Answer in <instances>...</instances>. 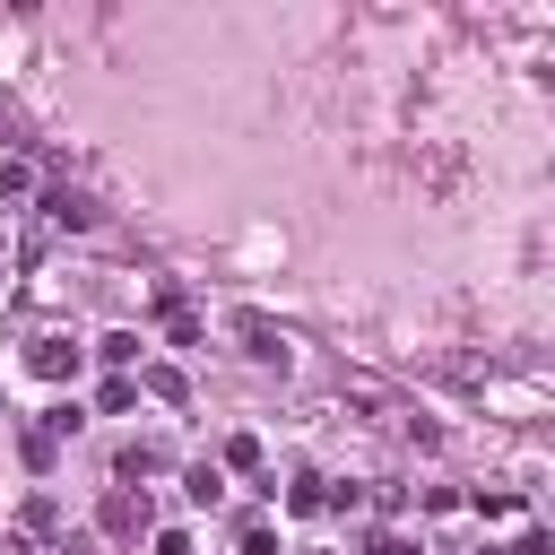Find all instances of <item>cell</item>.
I'll return each mask as SVG.
<instances>
[{"mask_svg":"<svg viewBox=\"0 0 555 555\" xmlns=\"http://www.w3.org/2000/svg\"><path fill=\"white\" fill-rule=\"evenodd\" d=\"M286 503H295V512H321V503H330V486H321V477H295V494H286Z\"/></svg>","mask_w":555,"mask_h":555,"instance_id":"obj_10","label":"cell"},{"mask_svg":"<svg viewBox=\"0 0 555 555\" xmlns=\"http://www.w3.org/2000/svg\"><path fill=\"white\" fill-rule=\"evenodd\" d=\"M52 555H104V546H95V538H61Z\"/></svg>","mask_w":555,"mask_h":555,"instance_id":"obj_13","label":"cell"},{"mask_svg":"<svg viewBox=\"0 0 555 555\" xmlns=\"http://www.w3.org/2000/svg\"><path fill=\"white\" fill-rule=\"evenodd\" d=\"M61 538H69V520H61V503H52V494H26V503L9 512V529H0V546H9V555H52Z\"/></svg>","mask_w":555,"mask_h":555,"instance_id":"obj_2","label":"cell"},{"mask_svg":"<svg viewBox=\"0 0 555 555\" xmlns=\"http://www.w3.org/2000/svg\"><path fill=\"white\" fill-rule=\"evenodd\" d=\"M338 399H347V408H356L364 425H382V434H408V442H434V425H425V416H416V408H408V399H399L390 382H373V373H347V382H338Z\"/></svg>","mask_w":555,"mask_h":555,"instance_id":"obj_1","label":"cell"},{"mask_svg":"<svg viewBox=\"0 0 555 555\" xmlns=\"http://www.w3.org/2000/svg\"><path fill=\"white\" fill-rule=\"evenodd\" d=\"M0 555H9V546H0Z\"/></svg>","mask_w":555,"mask_h":555,"instance_id":"obj_15","label":"cell"},{"mask_svg":"<svg viewBox=\"0 0 555 555\" xmlns=\"http://www.w3.org/2000/svg\"><path fill=\"white\" fill-rule=\"evenodd\" d=\"M0 199H35V165L26 156H0Z\"/></svg>","mask_w":555,"mask_h":555,"instance_id":"obj_7","label":"cell"},{"mask_svg":"<svg viewBox=\"0 0 555 555\" xmlns=\"http://www.w3.org/2000/svg\"><path fill=\"white\" fill-rule=\"evenodd\" d=\"M139 382H147V390H156V399H182V373H173V364H147V373H139Z\"/></svg>","mask_w":555,"mask_h":555,"instance_id":"obj_8","label":"cell"},{"mask_svg":"<svg viewBox=\"0 0 555 555\" xmlns=\"http://www.w3.org/2000/svg\"><path fill=\"white\" fill-rule=\"evenodd\" d=\"M43 225H69V234H78V225H95V208H87L78 191H52V199H43Z\"/></svg>","mask_w":555,"mask_h":555,"instance_id":"obj_6","label":"cell"},{"mask_svg":"<svg viewBox=\"0 0 555 555\" xmlns=\"http://www.w3.org/2000/svg\"><path fill=\"white\" fill-rule=\"evenodd\" d=\"M225 330H234V347H243V356H260V364H286V330H278L269 312H234Z\"/></svg>","mask_w":555,"mask_h":555,"instance_id":"obj_3","label":"cell"},{"mask_svg":"<svg viewBox=\"0 0 555 555\" xmlns=\"http://www.w3.org/2000/svg\"><path fill=\"white\" fill-rule=\"evenodd\" d=\"M225 468H260V434H234L225 442Z\"/></svg>","mask_w":555,"mask_h":555,"instance_id":"obj_9","label":"cell"},{"mask_svg":"<svg viewBox=\"0 0 555 555\" xmlns=\"http://www.w3.org/2000/svg\"><path fill=\"white\" fill-rule=\"evenodd\" d=\"M139 529H147V486H139V494L113 486V494H104V538H139Z\"/></svg>","mask_w":555,"mask_h":555,"instance_id":"obj_4","label":"cell"},{"mask_svg":"<svg viewBox=\"0 0 555 555\" xmlns=\"http://www.w3.org/2000/svg\"><path fill=\"white\" fill-rule=\"evenodd\" d=\"M0 269H9V243H0Z\"/></svg>","mask_w":555,"mask_h":555,"instance_id":"obj_14","label":"cell"},{"mask_svg":"<svg viewBox=\"0 0 555 555\" xmlns=\"http://www.w3.org/2000/svg\"><path fill=\"white\" fill-rule=\"evenodd\" d=\"M26 364H35V373H43V382H69V373H78V347H69V338H52V330H43V338H35V347H26Z\"/></svg>","mask_w":555,"mask_h":555,"instance_id":"obj_5","label":"cell"},{"mask_svg":"<svg viewBox=\"0 0 555 555\" xmlns=\"http://www.w3.org/2000/svg\"><path fill=\"white\" fill-rule=\"evenodd\" d=\"M156 555H191V538L182 529H156Z\"/></svg>","mask_w":555,"mask_h":555,"instance_id":"obj_11","label":"cell"},{"mask_svg":"<svg viewBox=\"0 0 555 555\" xmlns=\"http://www.w3.org/2000/svg\"><path fill=\"white\" fill-rule=\"evenodd\" d=\"M373 555H416V546H408L399 529H382V538H373Z\"/></svg>","mask_w":555,"mask_h":555,"instance_id":"obj_12","label":"cell"}]
</instances>
